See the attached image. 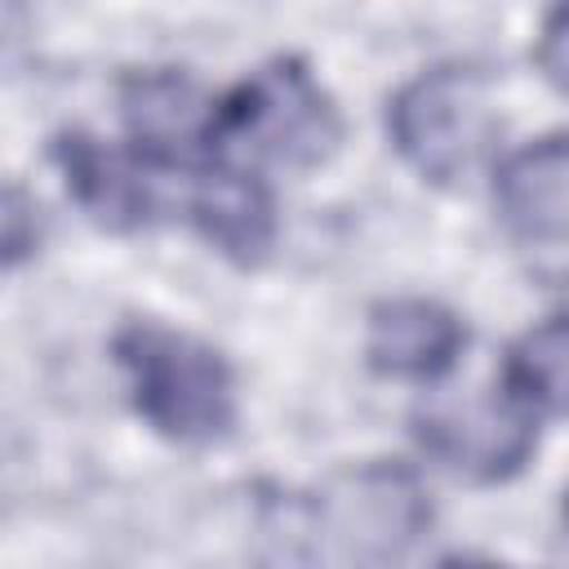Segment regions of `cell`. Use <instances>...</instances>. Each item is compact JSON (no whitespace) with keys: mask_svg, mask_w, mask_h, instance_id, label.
Segmentation results:
<instances>
[{"mask_svg":"<svg viewBox=\"0 0 569 569\" xmlns=\"http://www.w3.org/2000/svg\"><path fill=\"white\" fill-rule=\"evenodd\" d=\"M431 525V498L405 462H351L302 502L262 516V569H387Z\"/></svg>","mask_w":569,"mask_h":569,"instance_id":"1","label":"cell"},{"mask_svg":"<svg viewBox=\"0 0 569 569\" xmlns=\"http://www.w3.org/2000/svg\"><path fill=\"white\" fill-rule=\"evenodd\" d=\"M133 409L169 440H213L236 418V382L218 347L160 320H129L111 342Z\"/></svg>","mask_w":569,"mask_h":569,"instance_id":"2","label":"cell"},{"mask_svg":"<svg viewBox=\"0 0 569 569\" xmlns=\"http://www.w3.org/2000/svg\"><path fill=\"white\" fill-rule=\"evenodd\" d=\"M396 151L431 182H458L480 169L502 133L489 80L476 67H431L396 89L387 107Z\"/></svg>","mask_w":569,"mask_h":569,"instance_id":"3","label":"cell"},{"mask_svg":"<svg viewBox=\"0 0 569 569\" xmlns=\"http://www.w3.org/2000/svg\"><path fill=\"white\" fill-rule=\"evenodd\" d=\"M338 138V107L298 58H276L262 71H253L218 102L213 116V147L240 142L244 151L289 169H311L329 160Z\"/></svg>","mask_w":569,"mask_h":569,"instance_id":"4","label":"cell"},{"mask_svg":"<svg viewBox=\"0 0 569 569\" xmlns=\"http://www.w3.org/2000/svg\"><path fill=\"white\" fill-rule=\"evenodd\" d=\"M533 422L538 418L525 405H516L502 387L449 391L413 409L418 445L467 480H511L538 445Z\"/></svg>","mask_w":569,"mask_h":569,"instance_id":"5","label":"cell"},{"mask_svg":"<svg viewBox=\"0 0 569 569\" xmlns=\"http://www.w3.org/2000/svg\"><path fill=\"white\" fill-rule=\"evenodd\" d=\"M120 116L142 160L151 164H191L213 151L218 102H204L196 80L178 71H138L120 84Z\"/></svg>","mask_w":569,"mask_h":569,"instance_id":"6","label":"cell"},{"mask_svg":"<svg viewBox=\"0 0 569 569\" xmlns=\"http://www.w3.org/2000/svg\"><path fill=\"white\" fill-rule=\"evenodd\" d=\"M493 200L520 240L569 244V133H547L502 156Z\"/></svg>","mask_w":569,"mask_h":569,"instance_id":"7","label":"cell"},{"mask_svg":"<svg viewBox=\"0 0 569 569\" xmlns=\"http://www.w3.org/2000/svg\"><path fill=\"white\" fill-rule=\"evenodd\" d=\"M467 347L462 320L431 298H387L369 311L365 356L387 378L431 382L458 365Z\"/></svg>","mask_w":569,"mask_h":569,"instance_id":"8","label":"cell"},{"mask_svg":"<svg viewBox=\"0 0 569 569\" xmlns=\"http://www.w3.org/2000/svg\"><path fill=\"white\" fill-rule=\"evenodd\" d=\"M191 222L227 258L258 262L276 236L271 191L236 164H209L191 187Z\"/></svg>","mask_w":569,"mask_h":569,"instance_id":"9","label":"cell"},{"mask_svg":"<svg viewBox=\"0 0 569 569\" xmlns=\"http://www.w3.org/2000/svg\"><path fill=\"white\" fill-rule=\"evenodd\" d=\"M53 160L67 178V191L80 200V209L93 222L124 231L147 218V187L138 178V169L129 160H120L116 151H107L98 138L62 133L53 142Z\"/></svg>","mask_w":569,"mask_h":569,"instance_id":"10","label":"cell"},{"mask_svg":"<svg viewBox=\"0 0 569 569\" xmlns=\"http://www.w3.org/2000/svg\"><path fill=\"white\" fill-rule=\"evenodd\" d=\"M498 387L533 418H569V316H547L529 325L507 347Z\"/></svg>","mask_w":569,"mask_h":569,"instance_id":"11","label":"cell"},{"mask_svg":"<svg viewBox=\"0 0 569 569\" xmlns=\"http://www.w3.org/2000/svg\"><path fill=\"white\" fill-rule=\"evenodd\" d=\"M4 262L9 267H18L31 249H36V240H40V222H36V200L18 187V182H9L4 187Z\"/></svg>","mask_w":569,"mask_h":569,"instance_id":"12","label":"cell"},{"mask_svg":"<svg viewBox=\"0 0 569 569\" xmlns=\"http://www.w3.org/2000/svg\"><path fill=\"white\" fill-rule=\"evenodd\" d=\"M533 62H538V71L569 98V4H565V9H551V13L542 18L538 44H533Z\"/></svg>","mask_w":569,"mask_h":569,"instance_id":"13","label":"cell"},{"mask_svg":"<svg viewBox=\"0 0 569 569\" xmlns=\"http://www.w3.org/2000/svg\"><path fill=\"white\" fill-rule=\"evenodd\" d=\"M436 569H502V565H493V560H476V556H449V560H440Z\"/></svg>","mask_w":569,"mask_h":569,"instance_id":"14","label":"cell"},{"mask_svg":"<svg viewBox=\"0 0 569 569\" xmlns=\"http://www.w3.org/2000/svg\"><path fill=\"white\" fill-rule=\"evenodd\" d=\"M565 520H569V489H565Z\"/></svg>","mask_w":569,"mask_h":569,"instance_id":"15","label":"cell"}]
</instances>
